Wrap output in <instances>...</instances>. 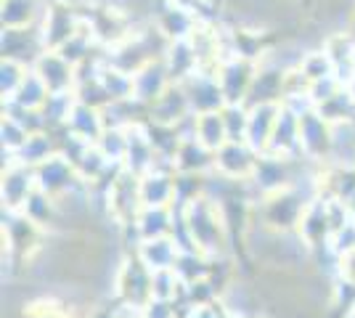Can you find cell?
Here are the masks:
<instances>
[{
	"instance_id": "1",
	"label": "cell",
	"mask_w": 355,
	"mask_h": 318,
	"mask_svg": "<svg viewBox=\"0 0 355 318\" xmlns=\"http://www.w3.org/2000/svg\"><path fill=\"white\" fill-rule=\"evenodd\" d=\"M220 67V64H218ZM218 67L202 64L189 80H183V91L191 106V114H207V112H220L228 104L223 96L220 80H218Z\"/></svg>"
},
{
	"instance_id": "2",
	"label": "cell",
	"mask_w": 355,
	"mask_h": 318,
	"mask_svg": "<svg viewBox=\"0 0 355 318\" xmlns=\"http://www.w3.org/2000/svg\"><path fill=\"white\" fill-rule=\"evenodd\" d=\"M80 24H83L80 8H69V6H59V3L48 0V8H45L40 24H37L45 51H59L74 32L80 30Z\"/></svg>"
},
{
	"instance_id": "3",
	"label": "cell",
	"mask_w": 355,
	"mask_h": 318,
	"mask_svg": "<svg viewBox=\"0 0 355 318\" xmlns=\"http://www.w3.org/2000/svg\"><path fill=\"white\" fill-rule=\"evenodd\" d=\"M32 72L43 80L51 93H74L77 88V67L59 51H43L32 64Z\"/></svg>"
},
{
	"instance_id": "4",
	"label": "cell",
	"mask_w": 355,
	"mask_h": 318,
	"mask_svg": "<svg viewBox=\"0 0 355 318\" xmlns=\"http://www.w3.org/2000/svg\"><path fill=\"white\" fill-rule=\"evenodd\" d=\"M300 152L308 159H321L331 152V122L318 109L300 114Z\"/></svg>"
},
{
	"instance_id": "5",
	"label": "cell",
	"mask_w": 355,
	"mask_h": 318,
	"mask_svg": "<svg viewBox=\"0 0 355 318\" xmlns=\"http://www.w3.org/2000/svg\"><path fill=\"white\" fill-rule=\"evenodd\" d=\"M260 159V152H254L247 141H225L220 149L215 152L212 165L220 170L225 178H250L254 173V165Z\"/></svg>"
},
{
	"instance_id": "6",
	"label": "cell",
	"mask_w": 355,
	"mask_h": 318,
	"mask_svg": "<svg viewBox=\"0 0 355 318\" xmlns=\"http://www.w3.org/2000/svg\"><path fill=\"white\" fill-rule=\"evenodd\" d=\"M170 85H173V80L167 75L164 61L162 59L148 61L138 72H133V101L151 106Z\"/></svg>"
},
{
	"instance_id": "7",
	"label": "cell",
	"mask_w": 355,
	"mask_h": 318,
	"mask_svg": "<svg viewBox=\"0 0 355 318\" xmlns=\"http://www.w3.org/2000/svg\"><path fill=\"white\" fill-rule=\"evenodd\" d=\"M48 0H0L3 30H27L37 27L43 19Z\"/></svg>"
},
{
	"instance_id": "8",
	"label": "cell",
	"mask_w": 355,
	"mask_h": 318,
	"mask_svg": "<svg viewBox=\"0 0 355 318\" xmlns=\"http://www.w3.org/2000/svg\"><path fill=\"white\" fill-rule=\"evenodd\" d=\"M279 112L282 104H257L250 106V127H247V143H250L254 152H268L270 146V136H273V127L279 120Z\"/></svg>"
},
{
	"instance_id": "9",
	"label": "cell",
	"mask_w": 355,
	"mask_h": 318,
	"mask_svg": "<svg viewBox=\"0 0 355 318\" xmlns=\"http://www.w3.org/2000/svg\"><path fill=\"white\" fill-rule=\"evenodd\" d=\"M196 141L202 146H207L215 154L223 143L228 141V130H225V120L220 112H207V114H196Z\"/></svg>"
},
{
	"instance_id": "10",
	"label": "cell",
	"mask_w": 355,
	"mask_h": 318,
	"mask_svg": "<svg viewBox=\"0 0 355 318\" xmlns=\"http://www.w3.org/2000/svg\"><path fill=\"white\" fill-rule=\"evenodd\" d=\"M32 72L30 64L16 59H3V101H11Z\"/></svg>"
},
{
	"instance_id": "11",
	"label": "cell",
	"mask_w": 355,
	"mask_h": 318,
	"mask_svg": "<svg viewBox=\"0 0 355 318\" xmlns=\"http://www.w3.org/2000/svg\"><path fill=\"white\" fill-rule=\"evenodd\" d=\"M51 3H59V6H69V8H85L88 0H51Z\"/></svg>"
},
{
	"instance_id": "12",
	"label": "cell",
	"mask_w": 355,
	"mask_h": 318,
	"mask_svg": "<svg viewBox=\"0 0 355 318\" xmlns=\"http://www.w3.org/2000/svg\"><path fill=\"white\" fill-rule=\"evenodd\" d=\"M347 91H350V96H353V101H355V77L347 82Z\"/></svg>"
}]
</instances>
